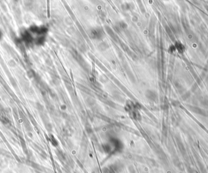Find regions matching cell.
<instances>
[{
	"label": "cell",
	"mask_w": 208,
	"mask_h": 173,
	"mask_svg": "<svg viewBox=\"0 0 208 173\" xmlns=\"http://www.w3.org/2000/svg\"><path fill=\"white\" fill-rule=\"evenodd\" d=\"M21 35V40L22 41L25 42V44H30L34 43V38L32 37L31 33L29 31V30H26L25 29H23L20 32Z\"/></svg>",
	"instance_id": "6da1fadb"
},
{
	"label": "cell",
	"mask_w": 208,
	"mask_h": 173,
	"mask_svg": "<svg viewBox=\"0 0 208 173\" xmlns=\"http://www.w3.org/2000/svg\"><path fill=\"white\" fill-rule=\"evenodd\" d=\"M45 41H46L45 35H37V37L34 39V43L36 44L41 46L45 43Z\"/></svg>",
	"instance_id": "7a4b0ae2"
},
{
	"label": "cell",
	"mask_w": 208,
	"mask_h": 173,
	"mask_svg": "<svg viewBox=\"0 0 208 173\" xmlns=\"http://www.w3.org/2000/svg\"><path fill=\"white\" fill-rule=\"evenodd\" d=\"M91 35L94 38H99L101 37L102 34L99 30H93L91 32Z\"/></svg>",
	"instance_id": "3957f363"
},
{
	"label": "cell",
	"mask_w": 208,
	"mask_h": 173,
	"mask_svg": "<svg viewBox=\"0 0 208 173\" xmlns=\"http://www.w3.org/2000/svg\"><path fill=\"white\" fill-rule=\"evenodd\" d=\"M175 48L178 50V51L180 53H183L184 51V47L183 46V45L181 44L180 43H177L175 46Z\"/></svg>",
	"instance_id": "277c9868"
},
{
	"label": "cell",
	"mask_w": 208,
	"mask_h": 173,
	"mask_svg": "<svg viewBox=\"0 0 208 173\" xmlns=\"http://www.w3.org/2000/svg\"><path fill=\"white\" fill-rule=\"evenodd\" d=\"M24 4H25V6H30L32 4L31 0H24Z\"/></svg>",
	"instance_id": "5b68a950"
},
{
	"label": "cell",
	"mask_w": 208,
	"mask_h": 173,
	"mask_svg": "<svg viewBox=\"0 0 208 173\" xmlns=\"http://www.w3.org/2000/svg\"><path fill=\"white\" fill-rule=\"evenodd\" d=\"M3 32H2V31L0 30V41L1 40L2 38H3Z\"/></svg>",
	"instance_id": "8992f818"
},
{
	"label": "cell",
	"mask_w": 208,
	"mask_h": 173,
	"mask_svg": "<svg viewBox=\"0 0 208 173\" xmlns=\"http://www.w3.org/2000/svg\"><path fill=\"white\" fill-rule=\"evenodd\" d=\"M14 2V3H17L18 2V1H19V0H12Z\"/></svg>",
	"instance_id": "52a82bcc"
}]
</instances>
